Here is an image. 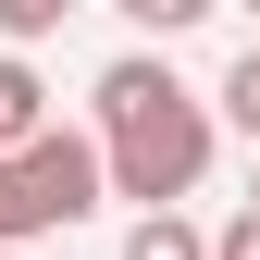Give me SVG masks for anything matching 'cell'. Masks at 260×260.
Instances as JSON below:
<instances>
[{"label":"cell","mask_w":260,"mask_h":260,"mask_svg":"<svg viewBox=\"0 0 260 260\" xmlns=\"http://www.w3.org/2000/svg\"><path fill=\"white\" fill-rule=\"evenodd\" d=\"M248 211H260V174H248Z\"/></svg>","instance_id":"9"},{"label":"cell","mask_w":260,"mask_h":260,"mask_svg":"<svg viewBox=\"0 0 260 260\" xmlns=\"http://www.w3.org/2000/svg\"><path fill=\"white\" fill-rule=\"evenodd\" d=\"M124 260H211V236H199L186 211H149L137 236H124Z\"/></svg>","instance_id":"4"},{"label":"cell","mask_w":260,"mask_h":260,"mask_svg":"<svg viewBox=\"0 0 260 260\" xmlns=\"http://www.w3.org/2000/svg\"><path fill=\"white\" fill-rule=\"evenodd\" d=\"M248 50H260V38H248Z\"/></svg>","instance_id":"10"},{"label":"cell","mask_w":260,"mask_h":260,"mask_svg":"<svg viewBox=\"0 0 260 260\" xmlns=\"http://www.w3.org/2000/svg\"><path fill=\"white\" fill-rule=\"evenodd\" d=\"M25 161V186H38V211L50 223H87L112 199V174H100V137H38V149H13Z\"/></svg>","instance_id":"2"},{"label":"cell","mask_w":260,"mask_h":260,"mask_svg":"<svg viewBox=\"0 0 260 260\" xmlns=\"http://www.w3.org/2000/svg\"><path fill=\"white\" fill-rule=\"evenodd\" d=\"M25 236H50V211H38V186H25V161H0V260Z\"/></svg>","instance_id":"5"},{"label":"cell","mask_w":260,"mask_h":260,"mask_svg":"<svg viewBox=\"0 0 260 260\" xmlns=\"http://www.w3.org/2000/svg\"><path fill=\"white\" fill-rule=\"evenodd\" d=\"M50 25H62V0H0V38H13V50H25V38H50Z\"/></svg>","instance_id":"7"},{"label":"cell","mask_w":260,"mask_h":260,"mask_svg":"<svg viewBox=\"0 0 260 260\" xmlns=\"http://www.w3.org/2000/svg\"><path fill=\"white\" fill-rule=\"evenodd\" d=\"M211 260H260V211H236V223H223V236H211Z\"/></svg>","instance_id":"8"},{"label":"cell","mask_w":260,"mask_h":260,"mask_svg":"<svg viewBox=\"0 0 260 260\" xmlns=\"http://www.w3.org/2000/svg\"><path fill=\"white\" fill-rule=\"evenodd\" d=\"M223 124L260 149V50H236V75H223Z\"/></svg>","instance_id":"6"},{"label":"cell","mask_w":260,"mask_h":260,"mask_svg":"<svg viewBox=\"0 0 260 260\" xmlns=\"http://www.w3.org/2000/svg\"><path fill=\"white\" fill-rule=\"evenodd\" d=\"M38 137H50V87L0 50V161H13V149H38Z\"/></svg>","instance_id":"3"},{"label":"cell","mask_w":260,"mask_h":260,"mask_svg":"<svg viewBox=\"0 0 260 260\" xmlns=\"http://www.w3.org/2000/svg\"><path fill=\"white\" fill-rule=\"evenodd\" d=\"M100 174H112V199H137V211H174L186 186L211 174V112L186 100L161 62H137V50L100 75Z\"/></svg>","instance_id":"1"}]
</instances>
